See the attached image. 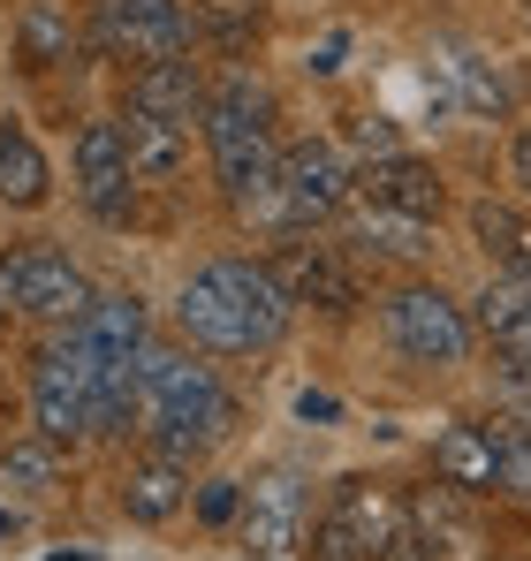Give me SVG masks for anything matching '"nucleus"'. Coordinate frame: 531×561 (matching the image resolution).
<instances>
[{
	"instance_id": "obj_1",
	"label": "nucleus",
	"mask_w": 531,
	"mask_h": 561,
	"mask_svg": "<svg viewBox=\"0 0 531 561\" xmlns=\"http://www.w3.org/2000/svg\"><path fill=\"white\" fill-rule=\"evenodd\" d=\"M176 327L213 357H259L289 334V288L259 259H213L182 280Z\"/></svg>"
},
{
	"instance_id": "obj_2",
	"label": "nucleus",
	"mask_w": 531,
	"mask_h": 561,
	"mask_svg": "<svg viewBox=\"0 0 531 561\" xmlns=\"http://www.w3.org/2000/svg\"><path fill=\"white\" fill-rule=\"evenodd\" d=\"M137 417H145L160 456L190 463V456H205L236 433V394L176 350H145L137 357Z\"/></svg>"
},
{
	"instance_id": "obj_3",
	"label": "nucleus",
	"mask_w": 531,
	"mask_h": 561,
	"mask_svg": "<svg viewBox=\"0 0 531 561\" xmlns=\"http://www.w3.org/2000/svg\"><path fill=\"white\" fill-rule=\"evenodd\" d=\"M205 145H213V175L221 190L259 213L281 220V152H273V99L251 77H228L221 92L205 99Z\"/></svg>"
},
{
	"instance_id": "obj_4",
	"label": "nucleus",
	"mask_w": 531,
	"mask_h": 561,
	"mask_svg": "<svg viewBox=\"0 0 531 561\" xmlns=\"http://www.w3.org/2000/svg\"><path fill=\"white\" fill-rule=\"evenodd\" d=\"M403 547V493L372 485V478H342L335 501L312 516V561H387Z\"/></svg>"
},
{
	"instance_id": "obj_5",
	"label": "nucleus",
	"mask_w": 531,
	"mask_h": 561,
	"mask_svg": "<svg viewBox=\"0 0 531 561\" xmlns=\"http://www.w3.org/2000/svg\"><path fill=\"white\" fill-rule=\"evenodd\" d=\"M99 357H106V350H91L77 319H69V334H61V342H46V350H38V373H31V417H38V433H46L54 448H69V440H84V433H91Z\"/></svg>"
},
{
	"instance_id": "obj_6",
	"label": "nucleus",
	"mask_w": 531,
	"mask_h": 561,
	"mask_svg": "<svg viewBox=\"0 0 531 561\" xmlns=\"http://www.w3.org/2000/svg\"><path fill=\"white\" fill-rule=\"evenodd\" d=\"M380 327H387V342H395V357H410V365H463L471 357V311L463 304H448L441 288H426V280H410V288H395L387 296V311H380Z\"/></svg>"
},
{
	"instance_id": "obj_7",
	"label": "nucleus",
	"mask_w": 531,
	"mask_h": 561,
	"mask_svg": "<svg viewBox=\"0 0 531 561\" xmlns=\"http://www.w3.org/2000/svg\"><path fill=\"white\" fill-rule=\"evenodd\" d=\"M91 46L114 61H176L190 46V8L182 0H99Z\"/></svg>"
},
{
	"instance_id": "obj_8",
	"label": "nucleus",
	"mask_w": 531,
	"mask_h": 561,
	"mask_svg": "<svg viewBox=\"0 0 531 561\" xmlns=\"http://www.w3.org/2000/svg\"><path fill=\"white\" fill-rule=\"evenodd\" d=\"M0 304L31 311V319H84L91 280L61 259V251H8L0 259Z\"/></svg>"
},
{
	"instance_id": "obj_9",
	"label": "nucleus",
	"mask_w": 531,
	"mask_h": 561,
	"mask_svg": "<svg viewBox=\"0 0 531 561\" xmlns=\"http://www.w3.org/2000/svg\"><path fill=\"white\" fill-rule=\"evenodd\" d=\"M350 183H357V175L342 168V152H335L327 137H304V145H289V152H281V220L312 228V220L342 213Z\"/></svg>"
},
{
	"instance_id": "obj_10",
	"label": "nucleus",
	"mask_w": 531,
	"mask_h": 561,
	"mask_svg": "<svg viewBox=\"0 0 531 561\" xmlns=\"http://www.w3.org/2000/svg\"><path fill=\"white\" fill-rule=\"evenodd\" d=\"M471 327L501 350V373H531V251H524V259H509L501 274L478 288Z\"/></svg>"
},
{
	"instance_id": "obj_11",
	"label": "nucleus",
	"mask_w": 531,
	"mask_h": 561,
	"mask_svg": "<svg viewBox=\"0 0 531 561\" xmlns=\"http://www.w3.org/2000/svg\"><path fill=\"white\" fill-rule=\"evenodd\" d=\"M304 531H312V493H304L296 470H266V478L244 485V539H251V554H289V547H304Z\"/></svg>"
},
{
	"instance_id": "obj_12",
	"label": "nucleus",
	"mask_w": 531,
	"mask_h": 561,
	"mask_svg": "<svg viewBox=\"0 0 531 561\" xmlns=\"http://www.w3.org/2000/svg\"><path fill=\"white\" fill-rule=\"evenodd\" d=\"M281 288H289V304H319V311H357V274L350 259L335 251V243H296L281 266Z\"/></svg>"
},
{
	"instance_id": "obj_13",
	"label": "nucleus",
	"mask_w": 531,
	"mask_h": 561,
	"mask_svg": "<svg viewBox=\"0 0 531 561\" xmlns=\"http://www.w3.org/2000/svg\"><path fill=\"white\" fill-rule=\"evenodd\" d=\"M357 190H364V205H387V213H410V220H441V205H448L441 175H433L426 160H410V152L372 160V168L357 175Z\"/></svg>"
},
{
	"instance_id": "obj_14",
	"label": "nucleus",
	"mask_w": 531,
	"mask_h": 561,
	"mask_svg": "<svg viewBox=\"0 0 531 561\" xmlns=\"http://www.w3.org/2000/svg\"><path fill=\"white\" fill-rule=\"evenodd\" d=\"M129 183H137L129 129H122V122H84V137H77V190H84L99 213H114V197Z\"/></svg>"
},
{
	"instance_id": "obj_15",
	"label": "nucleus",
	"mask_w": 531,
	"mask_h": 561,
	"mask_svg": "<svg viewBox=\"0 0 531 561\" xmlns=\"http://www.w3.org/2000/svg\"><path fill=\"white\" fill-rule=\"evenodd\" d=\"M129 114H152V122H176V129H190V122H205V84H197V69L190 61H145L137 69V84H129Z\"/></svg>"
},
{
	"instance_id": "obj_16",
	"label": "nucleus",
	"mask_w": 531,
	"mask_h": 561,
	"mask_svg": "<svg viewBox=\"0 0 531 561\" xmlns=\"http://www.w3.org/2000/svg\"><path fill=\"white\" fill-rule=\"evenodd\" d=\"M182 501H190V470H182L176 456H145V463H129V478H122L129 524H168Z\"/></svg>"
},
{
	"instance_id": "obj_17",
	"label": "nucleus",
	"mask_w": 531,
	"mask_h": 561,
	"mask_svg": "<svg viewBox=\"0 0 531 561\" xmlns=\"http://www.w3.org/2000/svg\"><path fill=\"white\" fill-rule=\"evenodd\" d=\"M433 470L455 493H494L501 485L494 478V425H448L441 440H433Z\"/></svg>"
},
{
	"instance_id": "obj_18",
	"label": "nucleus",
	"mask_w": 531,
	"mask_h": 561,
	"mask_svg": "<svg viewBox=\"0 0 531 561\" xmlns=\"http://www.w3.org/2000/svg\"><path fill=\"white\" fill-rule=\"evenodd\" d=\"M46 190H54V168L31 145V129L0 122V205H46Z\"/></svg>"
},
{
	"instance_id": "obj_19",
	"label": "nucleus",
	"mask_w": 531,
	"mask_h": 561,
	"mask_svg": "<svg viewBox=\"0 0 531 561\" xmlns=\"http://www.w3.org/2000/svg\"><path fill=\"white\" fill-rule=\"evenodd\" d=\"M91 350L106 357H145V304L137 296H91V311L77 319Z\"/></svg>"
},
{
	"instance_id": "obj_20",
	"label": "nucleus",
	"mask_w": 531,
	"mask_h": 561,
	"mask_svg": "<svg viewBox=\"0 0 531 561\" xmlns=\"http://www.w3.org/2000/svg\"><path fill=\"white\" fill-rule=\"evenodd\" d=\"M122 129H129V160H137V183H168V175L182 168V152H190V129H176V122L129 114Z\"/></svg>"
},
{
	"instance_id": "obj_21",
	"label": "nucleus",
	"mask_w": 531,
	"mask_h": 561,
	"mask_svg": "<svg viewBox=\"0 0 531 561\" xmlns=\"http://www.w3.org/2000/svg\"><path fill=\"white\" fill-rule=\"evenodd\" d=\"M15 46H23L31 69H61V61H77V31H69V15H61L54 0H31V8H23Z\"/></svg>"
},
{
	"instance_id": "obj_22",
	"label": "nucleus",
	"mask_w": 531,
	"mask_h": 561,
	"mask_svg": "<svg viewBox=\"0 0 531 561\" xmlns=\"http://www.w3.org/2000/svg\"><path fill=\"white\" fill-rule=\"evenodd\" d=\"M0 485L15 493V501H46L54 485H61V448L38 433V440H15L8 456H0Z\"/></svg>"
},
{
	"instance_id": "obj_23",
	"label": "nucleus",
	"mask_w": 531,
	"mask_h": 561,
	"mask_svg": "<svg viewBox=\"0 0 531 561\" xmlns=\"http://www.w3.org/2000/svg\"><path fill=\"white\" fill-rule=\"evenodd\" d=\"M357 243H380V251H395V259H426V220H410V213H387V205H364V220H357Z\"/></svg>"
},
{
	"instance_id": "obj_24",
	"label": "nucleus",
	"mask_w": 531,
	"mask_h": 561,
	"mask_svg": "<svg viewBox=\"0 0 531 561\" xmlns=\"http://www.w3.org/2000/svg\"><path fill=\"white\" fill-rule=\"evenodd\" d=\"M494 493L531 501V425H494Z\"/></svg>"
},
{
	"instance_id": "obj_25",
	"label": "nucleus",
	"mask_w": 531,
	"mask_h": 561,
	"mask_svg": "<svg viewBox=\"0 0 531 561\" xmlns=\"http://www.w3.org/2000/svg\"><path fill=\"white\" fill-rule=\"evenodd\" d=\"M471 236H478L494 259H524V251H531L524 220H517L509 205H494V197H486V205H471Z\"/></svg>"
},
{
	"instance_id": "obj_26",
	"label": "nucleus",
	"mask_w": 531,
	"mask_h": 561,
	"mask_svg": "<svg viewBox=\"0 0 531 561\" xmlns=\"http://www.w3.org/2000/svg\"><path fill=\"white\" fill-rule=\"evenodd\" d=\"M197 516H205V524L244 516V485H236V478H205V485H197Z\"/></svg>"
},
{
	"instance_id": "obj_27",
	"label": "nucleus",
	"mask_w": 531,
	"mask_h": 561,
	"mask_svg": "<svg viewBox=\"0 0 531 561\" xmlns=\"http://www.w3.org/2000/svg\"><path fill=\"white\" fill-rule=\"evenodd\" d=\"M357 152H364V160H395V152H403V137H395V122H387V114H357Z\"/></svg>"
},
{
	"instance_id": "obj_28",
	"label": "nucleus",
	"mask_w": 531,
	"mask_h": 561,
	"mask_svg": "<svg viewBox=\"0 0 531 561\" xmlns=\"http://www.w3.org/2000/svg\"><path fill=\"white\" fill-rule=\"evenodd\" d=\"M0 539H8V516H0Z\"/></svg>"
},
{
	"instance_id": "obj_29",
	"label": "nucleus",
	"mask_w": 531,
	"mask_h": 561,
	"mask_svg": "<svg viewBox=\"0 0 531 561\" xmlns=\"http://www.w3.org/2000/svg\"><path fill=\"white\" fill-rule=\"evenodd\" d=\"M524 15H531V0H524Z\"/></svg>"
}]
</instances>
